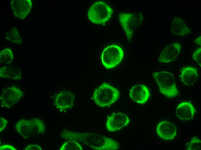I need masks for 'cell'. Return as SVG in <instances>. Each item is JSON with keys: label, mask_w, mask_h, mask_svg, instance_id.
<instances>
[{"label": "cell", "mask_w": 201, "mask_h": 150, "mask_svg": "<svg viewBox=\"0 0 201 150\" xmlns=\"http://www.w3.org/2000/svg\"><path fill=\"white\" fill-rule=\"evenodd\" d=\"M60 135L66 140H75L95 150H115L120 148L119 144L116 140L98 134L64 130Z\"/></svg>", "instance_id": "6da1fadb"}, {"label": "cell", "mask_w": 201, "mask_h": 150, "mask_svg": "<svg viewBox=\"0 0 201 150\" xmlns=\"http://www.w3.org/2000/svg\"><path fill=\"white\" fill-rule=\"evenodd\" d=\"M160 92L169 98L176 97L179 94L174 77L171 72L162 71L152 73Z\"/></svg>", "instance_id": "7a4b0ae2"}, {"label": "cell", "mask_w": 201, "mask_h": 150, "mask_svg": "<svg viewBox=\"0 0 201 150\" xmlns=\"http://www.w3.org/2000/svg\"><path fill=\"white\" fill-rule=\"evenodd\" d=\"M119 90L105 82L102 83L94 90L93 94L94 102L102 107L109 106L116 101L120 97Z\"/></svg>", "instance_id": "3957f363"}, {"label": "cell", "mask_w": 201, "mask_h": 150, "mask_svg": "<svg viewBox=\"0 0 201 150\" xmlns=\"http://www.w3.org/2000/svg\"><path fill=\"white\" fill-rule=\"evenodd\" d=\"M16 130L24 139L32 138L44 133L46 126L44 121L38 118L19 120L15 125Z\"/></svg>", "instance_id": "277c9868"}, {"label": "cell", "mask_w": 201, "mask_h": 150, "mask_svg": "<svg viewBox=\"0 0 201 150\" xmlns=\"http://www.w3.org/2000/svg\"><path fill=\"white\" fill-rule=\"evenodd\" d=\"M113 12L112 9L107 4L99 1L91 6L88 14V18L92 22L105 25L111 18Z\"/></svg>", "instance_id": "5b68a950"}, {"label": "cell", "mask_w": 201, "mask_h": 150, "mask_svg": "<svg viewBox=\"0 0 201 150\" xmlns=\"http://www.w3.org/2000/svg\"><path fill=\"white\" fill-rule=\"evenodd\" d=\"M144 16L141 13H128L121 12L119 20L129 42L132 39L135 29L142 23Z\"/></svg>", "instance_id": "8992f818"}, {"label": "cell", "mask_w": 201, "mask_h": 150, "mask_svg": "<svg viewBox=\"0 0 201 150\" xmlns=\"http://www.w3.org/2000/svg\"><path fill=\"white\" fill-rule=\"evenodd\" d=\"M123 56L122 49L119 46L112 45L107 47L101 54V60L104 66L107 69L113 68L118 65Z\"/></svg>", "instance_id": "52a82bcc"}, {"label": "cell", "mask_w": 201, "mask_h": 150, "mask_svg": "<svg viewBox=\"0 0 201 150\" xmlns=\"http://www.w3.org/2000/svg\"><path fill=\"white\" fill-rule=\"evenodd\" d=\"M24 95L23 91L16 86L7 87L1 91L0 97L1 105L3 108H10L18 102Z\"/></svg>", "instance_id": "ba28073f"}, {"label": "cell", "mask_w": 201, "mask_h": 150, "mask_svg": "<svg viewBox=\"0 0 201 150\" xmlns=\"http://www.w3.org/2000/svg\"><path fill=\"white\" fill-rule=\"evenodd\" d=\"M130 121L129 118L125 114L120 112L113 113L108 117L106 127L109 132L116 131L126 126Z\"/></svg>", "instance_id": "9c48e42d"}, {"label": "cell", "mask_w": 201, "mask_h": 150, "mask_svg": "<svg viewBox=\"0 0 201 150\" xmlns=\"http://www.w3.org/2000/svg\"><path fill=\"white\" fill-rule=\"evenodd\" d=\"M10 5L14 16L18 19H23L30 12L32 2L31 0H12Z\"/></svg>", "instance_id": "30bf717a"}, {"label": "cell", "mask_w": 201, "mask_h": 150, "mask_svg": "<svg viewBox=\"0 0 201 150\" xmlns=\"http://www.w3.org/2000/svg\"><path fill=\"white\" fill-rule=\"evenodd\" d=\"M75 100V95L73 93L63 90L57 95L54 104L58 110L63 111L71 108L74 105Z\"/></svg>", "instance_id": "8fae6325"}, {"label": "cell", "mask_w": 201, "mask_h": 150, "mask_svg": "<svg viewBox=\"0 0 201 150\" xmlns=\"http://www.w3.org/2000/svg\"><path fill=\"white\" fill-rule=\"evenodd\" d=\"M182 49L181 44L175 42L166 47L161 51L158 59L162 63H169L174 61L178 56Z\"/></svg>", "instance_id": "7c38bea8"}, {"label": "cell", "mask_w": 201, "mask_h": 150, "mask_svg": "<svg viewBox=\"0 0 201 150\" xmlns=\"http://www.w3.org/2000/svg\"><path fill=\"white\" fill-rule=\"evenodd\" d=\"M156 132L160 138L167 141L173 140L177 134L176 125L172 123L167 121H161L157 125Z\"/></svg>", "instance_id": "4fadbf2b"}, {"label": "cell", "mask_w": 201, "mask_h": 150, "mask_svg": "<svg viewBox=\"0 0 201 150\" xmlns=\"http://www.w3.org/2000/svg\"><path fill=\"white\" fill-rule=\"evenodd\" d=\"M130 97L133 101L140 104H145L149 96L147 87L143 85H137L132 87L129 91Z\"/></svg>", "instance_id": "5bb4252c"}, {"label": "cell", "mask_w": 201, "mask_h": 150, "mask_svg": "<svg viewBox=\"0 0 201 150\" xmlns=\"http://www.w3.org/2000/svg\"><path fill=\"white\" fill-rule=\"evenodd\" d=\"M196 110L193 106L188 102L180 103L175 110V115L182 121H190L193 118Z\"/></svg>", "instance_id": "9a60e30c"}, {"label": "cell", "mask_w": 201, "mask_h": 150, "mask_svg": "<svg viewBox=\"0 0 201 150\" xmlns=\"http://www.w3.org/2000/svg\"><path fill=\"white\" fill-rule=\"evenodd\" d=\"M22 74L21 69L15 65L5 66L0 69V77L1 78L20 80L22 78Z\"/></svg>", "instance_id": "2e32d148"}, {"label": "cell", "mask_w": 201, "mask_h": 150, "mask_svg": "<svg viewBox=\"0 0 201 150\" xmlns=\"http://www.w3.org/2000/svg\"><path fill=\"white\" fill-rule=\"evenodd\" d=\"M171 31L175 35L184 36L189 34L191 29L183 20L180 18H175L171 23Z\"/></svg>", "instance_id": "e0dca14e"}, {"label": "cell", "mask_w": 201, "mask_h": 150, "mask_svg": "<svg viewBox=\"0 0 201 150\" xmlns=\"http://www.w3.org/2000/svg\"><path fill=\"white\" fill-rule=\"evenodd\" d=\"M198 77V72L194 68L189 66L185 68L180 75V79L184 84L192 85L197 81Z\"/></svg>", "instance_id": "ac0fdd59"}, {"label": "cell", "mask_w": 201, "mask_h": 150, "mask_svg": "<svg viewBox=\"0 0 201 150\" xmlns=\"http://www.w3.org/2000/svg\"><path fill=\"white\" fill-rule=\"evenodd\" d=\"M5 38L9 41L13 43L20 44L22 43L20 33L15 27L12 28L10 30L6 33Z\"/></svg>", "instance_id": "d6986e66"}, {"label": "cell", "mask_w": 201, "mask_h": 150, "mask_svg": "<svg viewBox=\"0 0 201 150\" xmlns=\"http://www.w3.org/2000/svg\"><path fill=\"white\" fill-rule=\"evenodd\" d=\"M14 59V54L12 50L6 48L1 51L0 63L1 64H8L12 63Z\"/></svg>", "instance_id": "ffe728a7"}, {"label": "cell", "mask_w": 201, "mask_h": 150, "mask_svg": "<svg viewBox=\"0 0 201 150\" xmlns=\"http://www.w3.org/2000/svg\"><path fill=\"white\" fill-rule=\"evenodd\" d=\"M60 150H82L83 149L79 143L76 141L68 140L61 147Z\"/></svg>", "instance_id": "44dd1931"}, {"label": "cell", "mask_w": 201, "mask_h": 150, "mask_svg": "<svg viewBox=\"0 0 201 150\" xmlns=\"http://www.w3.org/2000/svg\"><path fill=\"white\" fill-rule=\"evenodd\" d=\"M187 150H200L201 149V141L196 137L192 138L187 144Z\"/></svg>", "instance_id": "7402d4cb"}, {"label": "cell", "mask_w": 201, "mask_h": 150, "mask_svg": "<svg viewBox=\"0 0 201 150\" xmlns=\"http://www.w3.org/2000/svg\"><path fill=\"white\" fill-rule=\"evenodd\" d=\"M201 48H198L194 52L192 58L195 61L198 65L201 67Z\"/></svg>", "instance_id": "603a6c76"}, {"label": "cell", "mask_w": 201, "mask_h": 150, "mask_svg": "<svg viewBox=\"0 0 201 150\" xmlns=\"http://www.w3.org/2000/svg\"><path fill=\"white\" fill-rule=\"evenodd\" d=\"M8 123V121L5 118L0 117V132H1L5 127Z\"/></svg>", "instance_id": "cb8c5ba5"}, {"label": "cell", "mask_w": 201, "mask_h": 150, "mask_svg": "<svg viewBox=\"0 0 201 150\" xmlns=\"http://www.w3.org/2000/svg\"><path fill=\"white\" fill-rule=\"evenodd\" d=\"M25 150H41V147L37 145L30 144L27 146L25 148Z\"/></svg>", "instance_id": "d4e9b609"}, {"label": "cell", "mask_w": 201, "mask_h": 150, "mask_svg": "<svg viewBox=\"0 0 201 150\" xmlns=\"http://www.w3.org/2000/svg\"><path fill=\"white\" fill-rule=\"evenodd\" d=\"M0 150H16L13 146L8 145H5L0 147Z\"/></svg>", "instance_id": "484cf974"}, {"label": "cell", "mask_w": 201, "mask_h": 150, "mask_svg": "<svg viewBox=\"0 0 201 150\" xmlns=\"http://www.w3.org/2000/svg\"><path fill=\"white\" fill-rule=\"evenodd\" d=\"M201 36L197 38L195 40V43L200 46H201Z\"/></svg>", "instance_id": "4316f807"}]
</instances>
